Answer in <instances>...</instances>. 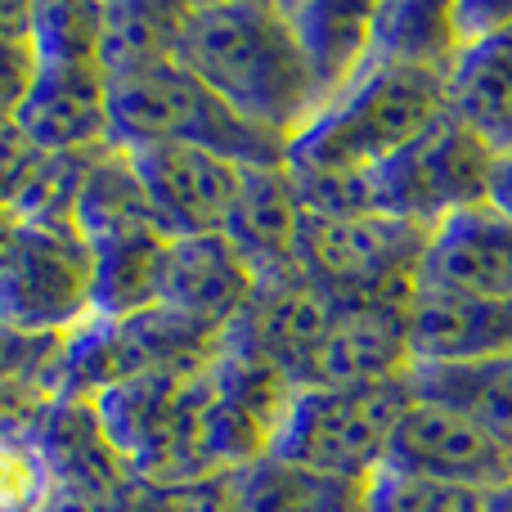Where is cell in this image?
<instances>
[{"label":"cell","mask_w":512,"mask_h":512,"mask_svg":"<svg viewBox=\"0 0 512 512\" xmlns=\"http://www.w3.org/2000/svg\"><path fill=\"white\" fill-rule=\"evenodd\" d=\"M176 63L243 122L279 140H292L310 117H319L315 81L279 0L185 5Z\"/></svg>","instance_id":"cell-1"},{"label":"cell","mask_w":512,"mask_h":512,"mask_svg":"<svg viewBox=\"0 0 512 512\" xmlns=\"http://www.w3.org/2000/svg\"><path fill=\"white\" fill-rule=\"evenodd\" d=\"M108 144L126 153L149 144H189L234 167H283L288 153V140L243 122L176 59L108 77Z\"/></svg>","instance_id":"cell-2"},{"label":"cell","mask_w":512,"mask_h":512,"mask_svg":"<svg viewBox=\"0 0 512 512\" xmlns=\"http://www.w3.org/2000/svg\"><path fill=\"white\" fill-rule=\"evenodd\" d=\"M414 405L409 378L369 382V387H297L270 459L319 477L369 481L387 459V445L405 409Z\"/></svg>","instance_id":"cell-3"},{"label":"cell","mask_w":512,"mask_h":512,"mask_svg":"<svg viewBox=\"0 0 512 512\" xmlns=\"http://www.w3.org/2000/svg\"><path fill=\"white\" fill-rule=\"evenodd\" d=\"M427 230L382 212L310 216L297 225V270L333 301H409Z\"/></svg>","instance_id":"cell-4"},{"label":"cell","mask_w":512,"mask_h":512,"mask_svg":"<svg viewBox=\"0 0 512 512\" xmlns=\"http://www.w3.org/2000/svg\"><path fill=\"white\" fill-rule=\"evenodd\" d=\"M495 153L450 113L414 144L373 167V212L432 230L463 207L486 203Z\"/></svg>","instance_id":"cell-5"},{"label":"cell","mask_w":512,"mask_h":512,"mask_svg":"<svg viewBox=\"0 0 512 512\" xmlns=\"http://www.w3.org/2000/svg\"><path fill=\"white\" fill-rule=\"evenodd\" d=\"M0 319L32 337H63L90 319V248L72 225L18 221L0 252Z\"/></svg>","instance_id":"cell-6"},{"label":"cell","mask_w":512,"mask_h":512,"mask_svg":"<svg viewBox=\"0 0 512 512\" xmlns=\"http://www.w3.org/2000/svg\"><path fill=\"white\" fill-rule=\"evenodd\" d=\"M131 167L144 189V203H149L153 230L167 243L225 230L243 167L216 158V153L189 149V144L131 149Z\"/></svg>","instance_id":"cell-7"},{"label":"cell","mask_w":512,"mask_h":512,"mask_svg":"<svg viewBox=\"0 0 512 512\" xmlns=\"http://www.w3.org/2000/svg\"><path fill=\"white\" fill-rule=\"evenodd\" d=\"M337 315V301L328 292H319L306 274H283V279H265L256 283L248 310L225 328L221 346L225 351L252 355V360H265L301 387L306 378L310 355L319 351L328 324Z\"/></svg>","instance_id":"cell-8"},{"label":"cell","mask_w":512,"mask_h":512,"mask_svg":"<svg viewBox=\"0 0 512 512\" xmlns=\"http://www.w3.org/2000/svg\"><path fill=\"white\" fill-rule=\"evenodd\" d=\"M382 468L450 481V486H468L486 495V490L512 481V454L490 441L481 427H472L468 418L414 400L391 432Z\"/></svg>","instance_id":"cell-9"},{"label":"cell","mask_w":512,"mask_h":512,"mask_svg":"<svg viewBox=\"0 0 512 512\" xmlns=\"http://www.w3.org/2000/svg\"><path fill=\"white\" fill-rule=\"evenodd\" d=\"M409 301H337L319 351L310 355L301 387H369L414 369L405 337Z\"/></svg>","instance_id":"cell-10"},{"label":"cell","mask_w":512,"mask_h":512,"mask_svg":"<svg viewBox=\"0 0 512 512\" xmlns=\"http://www.w3.org/2000/svg\"><path fill=\"white\" fill-rule=\"evenodd\" d=\"M414 283L481 301H512V221L490 203L445 216L427 230Z\"/></svg>","instance_id":"cell-11"},{"label":"cell","mask_w":512,"mask_h":512,"mask_svg":"<svg viewBox=\"0 0 512 512\" xmlns=\"http://www.w3.org/2000/svg\"><path fill=\"white\" fill-rule=\"evenodd\" d=\"M405 337L414 364H472L512 355V301H481L414 283Z\"/></svg>","instance_id":"cell-12"},{"label":"cell","mask_w":512,"mask_h":512,"mask_svg":"<svg viewBox=\"0 0 512 512\" xmlns=\"http://www.w3.org/2000/svg\"><path fill=\"white\" fill-rule=\"evenodd\" d=\"M41 153H86L108 144V77L99 63H36V81L14 113Z\"/></svg>","instance_id":"cell-13"},{"label":"cell","mask_w":512,"mask_h":512,"mask_svg":"<svg viewBox=\"0 0 512 512\" xmlns=\"http://www.w3.org/2000/svg\"><path fill=\"white\" fill-rule=\"evenodd\" d=\"M256 292V274L248 270L225 234L171 239L158 265V306L180 310L207 328H230L248 310Z\"/></svg>","instance_id":"cell-14"},{"label":"cell","mask_w":512,"mask_h":512,"mask_svg":"<svg viewBox=\"0 0 512 512\" xmlns=\"http://www.w3.org/2000/svg\"><path fill=\"white\" fill-rule=\"evenodd\" d=\"M189 378L194 373H135V378L95 396L99 427L113 441V450L126 459L131 477H144L153 486L167 481L171 445H176L180 427V400H185Z\"/></svg>","instance_id":"cell-15"},{"label":"cell","mask_w":512,"mask_h":512,"mask_svg":"<svg viewBox=\"0 0 512 512\" xmlns=\"http://www.w3.org/2000/svg\"><path fill=\"white\" fill-rule=\"evenodd\" d=\"M32 441L41 450L59 495L104 504L126 477V459L113 450L95 414V400H41L32 409Z\"/></svg>","instance_id":"cell-16"},{"label":"cell","mask_w":512,"mask_h":512,"mask_svg":"<svg viewBox=\"0 0 512 512\" xmlns=\"http://www.w3.org/2000/svg\"><path fill=\"white\" fill-rule=\"evenodd\" d=\"M297 50L315 81L319 113L360 81L373 59V5L355 0H283Z\"/></svg>","instance_id":"cell-17"},{"label":"cell","mask_w":512,"mask_h":512,"mask_svg":"<svg viewBox=\"0 0 512 512\" xmlns=\"http://www.w3.org/2000/svg\"><path fill=\"white\" fill-rule=\"evenodd\" d=\"M297 225L301 203L292 194V180L283 167H243L239 171V194H234L230 221H225V239L234 252L248 261L256 283L297 274Z\"/></svg>","instance_id":"cell-18"},{"label":"cell","mask_w":512,"mask_h":512,"mask_svg":"<svg viewBox=\"0 0 512 512\" xmlns=\"http://www.w3.org/2000/svg\"><path fill=\"white\" fill-rule=\"evenodd\" d=\"M445 113L495 158L512 153V23L459 50L445 72Z\"/></svg>","instance_id":"cell-19"},{"label":"cell","mask_w":512,"mask_h":512,"mask_svg":"<svg viewBox=\"0 0 512 512\" xmlns=\"http://www.w3.org/2000/svg\"><path fill=\"white\" fill-rule=\"evenodd\" d=\"M405 378L414 400L468 418L512 454V355L472 364H414Z\"/></svg>","instance_id":"cell-20"},{"label":"cell","mask_w":512,"mask_h":512,"mask_svg":"<svg viewBox=\"0 0 512 512\" xmlns=\"http://www.w3.org/2000/svg\"><path fill=\"white\" fill-rule=\"evenodd\" d=\"M230 512H364V481L319 477L265 454L230 472Z\"/></svg>","instance_id":"cell-21"},{"label":"cell","mask_w":512,"mask_h":512,"mask_svg":"<svg viewBox=\"0 0 512 512\" xmlns=\"http://www.w3.org/2000/svg\"><path fill=\"white\" fill-rule=\"evenodd\" d=\"M72 230H77V239L86 243V248H104V243L153 230L149 203H144V189H140V180H135L131 153L126 149L108 144L95 158L86 185H81L77 212H72Z\"/></svg>","instance_id":"cell-22"},{"label":"cell","mask_w":512,"mask_h":512,"mask_svg":"<svg viewBox=\"0 0 512 512\" xmlns=\"http://www.w3.org/2000/svg\"><path fill=\"white\" fill-rule=\"evenodd\" d=\"M373 59L450 72L459 59L454 0H387V5H373Z\"/></svg>","instance_id":"cell-23"},{"label":"cell","mask_w":512,"mask_h":512,"mask_svg":"<svg viewBox=\"0 0 512 512\" xmlns=\"http://www.w3.org/2000/svg\"><path fill=\"white\" fill-rule=\"evenodd\" d=\"M167 239L162 234H131V239L90 248V315L131 319L158 306V265Z\"/></svg>","instance_id":"cell-24"},{"label":"cell","mask_w":512,"mask_h":512,"mask_svg":"<svg viewBox=\"0 0 512 512\" xmlns=\"http://www.w3.org/2000/svg\"><path fill=\"white\" fill-rule=\"evenodd\" d=\"M180 23H185V5H167V0H113V5H104V41H99L104 77L176 59Z\"/></svg>","instance_id":"cell-25"},{"label":"cell","mask_w":512,"mask_h":512,"mask_svg":"<svg viewBox=\"0 0 512 512\" xmlns=\"http://www.w3.org/2000/svg\"><path fill=\"white\" fill-rule=\"evenodd\" d=\"M108 149V144H104ZM104 149H86V153H41V162L32 167L27 185L18 189V198L9 203V212L27 225H72L77 212L81 185H86L90 167Z\"/></svg>","instance_id":"cell-26"},{"label":"cell","mask_w":512,"mask_h":512,"mask_svg":"<svg viewBox=\"0 0 512 512\" xmlns=\"http://www.w3.org/2000/svg\"><path fill=\"white\" fill-rule=\"evenodd\" d=\"M104 5L95 0H41L32 5L36 63H99Z\"/></svg>","instance_id":"cell-27"},{"label":"cell","mask_w":512,"mask_h":512,"mask_svg":"<svg viewBox=\"0 0 512 512\" xmlns=\"http://www.w3.org/2000/svg\"><path fill=\"white\" fill-rule=\"evenodd\" d=\"M27 423H32V409L0 418V512H36L54 495L50 468Z\"/></svg>","instance_id":"cell-28"},{"label":"cell","mask_w":512,"mask_h":512,"mask_svg":"<svg viewBox=\"0 0 512 512\" xmlns=\"http://www.w3.org/2000/svg\"><path fill=\"white\" fill-rule=\"evenodd\" d=\"M481 499V490L396 468H378L364 481V512H481Z\"/></svg>","instance_id":"cell-29"},{"label":"cell","mask_w":512,"mask_h":512,"mask_svg":"<svg viewBox=\"0 0 512 512\" xmlns=\"http://www.w3.org/2000/svg\"><path fill=\"white\" fill-rule=\"evenodd\" d=\"M36 81V45H32V5L0 0V122L23 108Z\"/></svg>","instance_id":"cell-30"},{"label":"cell","mask_w":512,"mask_h":512,"mask_svg":"<svg viewBox=\"0 0 512 512\" xmlns=\"http://www.w3.org/2000/svg\"><path fill=\"white\" fill-rule=\"evenodd\" d=\"M54 346H59V337L18 333V328H9L5 319H0V387H23V391L36 396V382H41Z\"/></svg>","instance_id":"cell-31"},{"label":"cell","mask_w":512,"mask_h":512,"mask_svg":"<svg viewBox=\"0 0 512 512\" xmlns=\"http://www.w3.org/2000/svg\"><path fill=\"white\" fill-rule=\"evenodd\" d=\"M36 162H41V149L18 131L14 117H5L0 122V207H9L18 198V189L27 185Z\"/></svg>","instance_id":"cell-32"},{"label":"cell","mask_w":512,"mask_h":512,"mask_svg":"<svg viewBox=\"0 0 512 512\" xmlns=\"http://www.w3.org/2000/svg\"><path fill=\"white\" fill-rule=\"evenodd\" d=\"M99 512H171V490L153 486L144 477H126L113 495L99 504Z\"/></svg>","instance_id":"cell-33"},{"label":"cell","mask_w":512,"mask_h":512,"mask_svg":"<svg viewBox=\"0 0 512 512\" xmlns=\"http://www.w3.org/2000/svg\"><path fill=\"white\" fill-rule=\"evenodd\" d=\"M486 203L495 207L499 216H508V221H512V153H504V158H495V167H490Z\"/></svg>","instance_id":"cell-34"},{"label":"cell","mask_w":512,"mask_h":512,"mask_svg":"<svg viewBox=\"0 0 512 512\" xmlns=\"http://www.w3.org/2000/svg\"><path fill=\"white\" fill-rule=\"evenodd\" d=\"M41 400L32 396V391L23 387H0V418H14V414H27V409H36Z\"/></svg>","instance_id":"cell-35"},{"label":"cell","mask_w":512,"mask_h":512,"mask_svg":"<svg viewBox=\"0 0 512 512\" xmlns=\"http://www.w3.org/2000/svg\"><path fill=\"white\" fill-rule=\"evenodd\" d=\"M36 512H99L95 504H86V499H72V495H59V490H54L50 499H45L41 508Z\"/></svg>","instance_id":"cell-36"},{"label":"cell","mask_w":512,"mask_h":512,"mask_svg":"<svg viewBox=\"0 0 512 512\" xmlns=\"http://www.w3.org/2000/svg\"><path fill=\"white\" fill-rule=\"evenodd\" d=\"M481 512H512V481H504V486L486 490V499H481Z\"/></svg>","instance_id":"cell-37"},{"label":"cell","mask_w":512,"mask_h":512,"mask_svg":"<svg viewBox=\"0 0 512 512\" xmlns=\"http://www.w3.org/2000/svg\"><path fill=\"white\" fill-rule=\"evenodd\" d=\"M14 230H18V216L9 212V207H0V252L9 248V239H14Z\"/></svg>","instance_id":"cell-38"}]
</instances>
